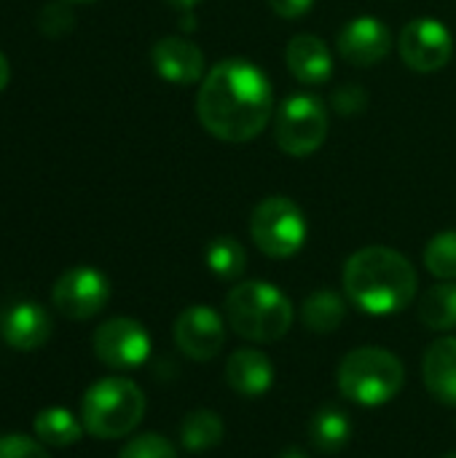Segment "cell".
Here are the masks:
<instances>
[{"instance_id": "6da1fadb", "label": "cell", "mask_w": 456, "mask_h": 458, "mask_svg": "<svg viewBox=\"0 0 456 458\" xmlns=\"http://www.w3.org/2000/svg\"><path fill=\"white\" fill-rule=\"evenodd\" d=\"M274 110L269 78L247 59H223L202 81L196 115L202 126L223 142L255 140Z\"/></svg>"}, {"instance_id": "7a4b0ae2", "label": "cell", "mask_w": 456, "mask_h": 458, "mask_svg": "<svg viewBox=\"0 0 456 458\" xmlns=\"http://www.w3.org/2000/svg\"><path fill=\"white\" fill-rule=\"evenodd\" d=\"M344 290L366 314H398L417 295V271L398 250L363 247L344 266Z\"/></svg>"}, {"instance_id": "3957f363", "label": "cell", "mask_w": 456, "mask_h": 458, "mask_svg": "<svg viewBox=\"0 0 456 458\" xmlns=\"http://www.w3.org/2000/svg\"><path fill=\"white\" fill-rule=\"evenodd\" d=\"M226 317L234 333L255 344H274L293 325V303L269 282H239L226 298Z\"/></svg>"}, {"instance_id": "277c9868", "label": "cell", "mask_w": 456, "mask_h": 458, "mask_svg": "<svg viewBox=\"0 0 456 458\" xmlns=\"http://www.w3.org/2000/svg\"><path fill=\"white\" fill-rule=\"evenodd\" d=\"M145 416L142 389L121 376L102 378L89 386L81 403L83 429L97 440H118L140 427Z\"/></svg>"}, {"instance_id": "5b68a950", "label": "cell", "mask_w": 456, "mask_h": 458, "mask_svg": "<svg viewBox=\"0 0 456 458\" xmlns=\"http://www.w3.org/2000/svg\"><path fill=\"white\" fill-rule=\"evenodd\" d=\"M403 384V362L379 346H360L349 352L339 365V392L363 408H379L395 400Z\"/></svg>"}, {"instance_id": "8992f818", "label": "cell", "mask_w": 456, "mask_h": 458, "mask_svg": "<svg viewBox=\"0 0 456 458\" xmlns=\"http://www.w3.org/2000/svg\"><path fill=\"white\" fill-rule=\"evenodd\" d=\"M250 233L263 255L277 260L293 258L306 242V217L296 201L285 196H269L253 209Z\"/></svg>"}, {"instance_id": "52a82bcc", "label": "cell", "mask_w": 456, "mask_h": 458, "mask_svg": "<svg viewBox=\"0 0 456 458\" xmlns=\"http://www.w3.org/2000/svg\"><path fill=\"white\" fill-rule=\"evenodd\" d=\"M277 145L296 158L312 156L328 137V110L312 94H293L282 102L274 121Z\"/></svg>"}, {"instance_id": "ba28073f", "label": "cell", "mask_w": 456, "mask_h": 458, "mask_svg": "<svg viewBox=\"0 0 456 458\" xmlns=\"http://www.w3.org/2000/svg\"><path fill=\"white\" fill-rule=\"evenodd\" d=\"M110 301V282L91 266H75L65 271L51 290L54 309L67 319H91Z\"/></svg>"}, {"instance_id": "9c48e42d", "label": "cell", "mask_w": 456, "mask_h": 458, "mask_svg": "<svg viewBox=\"0 0 456 458\" xmlns=\"http://www.w3.org/2000/svg\"><path fill=\"white\" fill-rule=\"evenodd\" d=\"M94 354L102 365L113 370L140 368L151 357V335L148 330L129 317H116L102 322L91 338Z\"/></svg>"}, {"instance_id": "30bf717a", "label": "cell", "mask_w": 456, "mask_h": 458, "mask_svg": "<svg viewBox=\"0 0 456 458\" xmlns=\"http://www.w3.org/2000/svg\"><path fill=\"white\" fill-rule=\"evenodd\" d=\"M400 56L417 72H435L449 64L454 54V38L441 19H414L400 32Z\"/></svg>"}, {"instance_id": "8fae6325", "label": "cell", "mask_w": 456, "mask_h": 458, "mask_svg": "<svg viewBox=\"0 0 456 458\" xmlns=\"http://www.w3.org/2000/svg\"><path fill=\"white\" fill-rule=\"evenodd\" d=\"M172 333H175L177 349L188 360H196V362L212 360L226 344L223 319L210 306H188L185 311H180V317L175 319Z\"/></svg>"}, {"instance_id": "7c38bea8", "label": "cell", "mask_w": 456, "mask_h": 458, "mask_svg": "<svg viewBox=\"0 0 456 458\" xmlns=\"http://www.w3.org/2000/svg\"><path fill=\"white\" fill-rule=\"evenodd\" d=\"M392 48L390 27L376 16H357L339 32V54L355 67L382 62Z\"/></svg>"}, {"instance_id": "4fadbf2b", "label": "cell", "mask_w": 456, "mask_h": 458, "mask_svg": "<svg viewBox=\"0 0 456 458\" xmlns=\"http://www.w3.org/2000/svg\"><path fill=\"white\" fill-rule=\"evenodd\" d=\"M51 317L43 306L22 301L5 309V314L0 317V333L5 338V344L16 352H32L40 349L48 338H51Z\"/></svg>"}, {"instance_id": "5bb4252c", "label": "cell", "mask_w": 456, "mask_h": 458, "mask_svg": "<svg viewBox=\"0 0 456 458\" xmlns=\"http://www.w3.org/2000/svg\"><path fill=\"white\" fill-rule=\"evenodd\" d=\"M151 62L156 67V72L177 86H188L196 83L204 72V54L199 46H194L185 38H161L153 51H151Z\"/></svg>"}, {"instance_id": "9a60e30c", "label": "cell", "mask_w": 456, "mask_h": 458, "mask_svg": "<svg viewBox=\"0 0 456 458\" xmlns=\"http://www.w3.org/2000/svg\"><path fill=\"white\" fill-rule=\"evenodd\" d=\"M288 70L298 83L323 86L333 75V56L317 35H296L285 48Z\"/></svg>"}, {"instance_id": "2e32d148", "label": "cell", "mask_w": 456, "mask_h": 458, "mask_svg": "<svg viewBox=\"0 0 456 458\" xmlns=\"http://www.w3.org/2000/svg\"><path fill=\"white\" fill-rule=\"evenodd\" d=\"M422 376H425V386L427 392L446 403L456 405V338L454 335H443L438 341H433L425 352V362H422Z\"/></svg>"}, {"instance_id": "e0dca14e", "label": "cell", "mask_w": 456, "mask_h": 458, "mask_svg": "<svg viewBox=\"0 0 456 458\" xmlns=\"http://www.w3.org/2000/svg\"><path fill=\"white\" fill-rule=\"evenodd\" d=\"M226 381L242 397H261L271 389L274 368L266 354L255 349H237L226 362Z\"/></svg>"}, {"instance_id": "ac0fdd59", "label": "cell", "mask_w": 456, "mask_h": 458, "mask_svg": "<svg viewBox=\"0 0 456 458\" xmlns=\"http://www.w3.org/2000/svg\"><path fill=\"white\" fill-rule=\"evenodd\" d=\"M35 437L51 448H70L83 437V421H78L67 408H46L35 416Z\"/></svg>"}, {"instance_id": "d6986e66", "label": "cell", "mask_w": 456, "mask_h": 458, "mask_svg": "<svg viewBox=\"0 0 456 458\" xmlns=\"http://www.w3.org/2000/svg\"><path fill=\"white\" fill-rule=\"evenodd\" d=\"M347 317V306H344V298L333 290H317L312 293L306 301H304V309H301V319L304 325L317 333V335H328V333H336L341 327Z\"/></svg>"}, {"instance_id": "ffe728a7", "label": "cell", "mask_w": 456, "mask_h": 458, "mask_svg": "<svg viewBox=\"0 0 456 458\" xmlns=\"http://www.w3.org/2000/svg\"><path fill=\"white\" fill-rule=\"evenodd\" d=\"M352 435V424L349 416L339 408H323L314 413L312 424H309V437L312 445L323 454H339Z\"/></svg>"}, {"instance_id": "44dd1931", "label": "cell", "mask_w": 456, "mask_h": 458, "mask_svg": "<svg viewBox=\"0 0 456 458\" xmlns=\"http://www.w3.org/2000/svg\"><path fill=\"white\" fill-rule=\"evenodd\" d=\"M223 440V421L212 411H191L180 424V443L191 454L210 451Z\"/></svg>"}, {"instance_id": "7402d4cb", "label": "cell", "mask_w": 456, "mask_h": 458, "mask_svg": "<svg viewBox=\"0 0 456 458\" xmlns=\"http://www.w3.org/2000/svg\"><path fill=\"white\" fill-rule=\"evenodd\" d=\"M419 319L430 330H454L456 327V284L443 282L425 293L419 301Z\"/></svg>"}, {"instance_id": "603a6c76", "label": "cell", "mask_w": 456, "mask_h": 458, "mask_svg": "<svg viewBox=\"0 0 456 458\" xmlns=\"http://www.w3.org/2000/svg\"><path fill=\"white\" fill-rule=\"evenodd\" d=\"M207 266L218 279H226V282L239 279L247 266L245 247L234 236H218L207 247Z\"/></svg>"}, {"instance_id": "cb8c5ba5", "label": "cell", "mask_w": 456, "mask_h": 458, "mask_svg": "<svg viewBox=\"0 0 456 458\" xmlns=\"http://www.w3.org/2000/svg\"><path fill=\"white\" fill-rule=\"evenodd\" d=\"M425 266L438 279H456V231H443L425 247Z\"/></svg>"}, {"instance_id": "d4e9b609", "label": "cell", "mask_w": 456, "mask_h": 458, "mask_svg": "<svg viewBox=\"0 0 456 458\" xmlns=\"http://www.w3.org/2000/svg\"><path fill=\"white\" fill-rule=\"evenodd\" d=\"M118 458H177V454H175V445L167 437H161L156 432H145V435L129 440L121 448Z\"/></svg>"}, {"instance_id": "484cf974", "label": "cell", "mask_w": 456, "mask_h": 458, "mask_svg": "<svg viewBox=\"0 0 456 458\" xmlns=\"http://www.w3.org/2000/svg\"><path fill=\"white\" fill-rule=\"evenodd\" d=\"M38 27H40L43 35L59 38V35H65V32L73 27V11H70L67 3H62V0L48 3V5L40 11V16H38Z\"/></svg>"}, {"instance_id": "4316f807", "label": "cell", "mask_w": 456, "mask_h": 458, "mask_svg": "<svg viewBox=\"0 0 456 458\" xmlns=\"http://www.w3.org/2000/svg\"><path fill=\"white\" fill-rule=\"evenodd\" d=\"M0 458H51L40 440L27 435H3L0 437Z\"/></svg>"}, {"instance_id": "83f0119b", "label": "cell", "mask_w": 456, "mask_h": 458, "mask_svg": "<svg viewBox=\"0 0 456 458\" xmlns=\"http://www.w3.org/2000/svg\"><path fill=\"white\" fill-rule=\"evenodd\" d=\"M333 107L341 113V115H352V113H360L368 102V94L357 86V83H349V86H341L333 91Z\"/></svg>"}, {"instance_id": "f1b7e54d", "label": "cell", "mask_w": 456, "mask_h": 458, "mask_svg": "<svg viewBox=\"0 0 456 458\" xmlns=\"http://www.w3.org/2000/svg\"><path fill=\"white\" fill-rule=\"evenodd\" d=\"M269 5L282 19H298L312 11L314 0H269Z\"/></svg>"}, {"instance_id": "f546056e", "label": "cell", "mask_w": 456, "mask_h": 458, "mask_svg": "<svg viewBox=\"0 0 456 458\" xmlns=\"http://www.w3.org/2000/svg\"><path fill=\"white\" fill-rule=\"evenodd\" d=\"M164 3H167V5H172V8H177V11H183V13H185V11H194V8H196V5H199V3H202V0H164Z\"/></svg>"}, {"instance_id": "4dcf8cb0", "label": "cell", "mask_w": 456, "mask_h": 458, "mask_svg": "<svg viewBox=\"0 0 456 458\" xmlns=\"http://www.w3.org/2000/svg\"><path fill=\"white\" fill-rule=\"evenodd\" d=\"M8 81H11V67H8V59L0 54V91L8 86Z\"/></svg>"}, {"instance_id": "1f68e13d", "label": "cell", "mask_w": 456, "mask_h": 458, "mask_svg": "<svg viewBox=\"0 0 456 458\" xmlns=\"http://www.w3.org/2000/svg\"><path fill=\"white\" fill-rule=\"evenodd\" d=\"M280 458H306V456H304L301 451H296V448H290V451H285V454H282V456H280Z\"/></svg>"}, {"instance_id": "d6a6232c", "label": "cell", "mask_w": 456, "mask_h": 458, "mask_svg": "<svg viewBox=\"0 0 456 458\" xmlns=\"http://www.w3.org/2000/svg\"><path fill=\"white\" fill-rule=\"evenodd\" d=\"M73 3H94V0H73Z\"/></svg>"}, {"instance_id": "836d02e7", "label": "cell", "mask_w": 456, "mask_h": 458, "mask_svg": "<svg viewBox=\"0 0 456 458\" xmlns=\"http://www.w3.org/2000/svg\"><path fill=\"white\" fill-rule=\"evenodd\" d=\"M443 458H456V451H454V454H446V456H443Z\"/></svg>"}]
</instances>
